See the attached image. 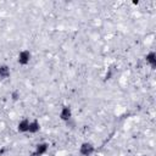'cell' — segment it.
<instances>
[{
  "label": "cell",
  "instance_id": "6da1fadb",
  "mask_svg": "<svg viewBox=\"0 0 156 156\" xmlns=\"http://www.w3.org/2000/svg\"><path fill=\"white\" fill-rule=\"evenodd\" d=\"M94 151H95L94 145H93L91 143H88V141L82 143V145H80V147H79V154H80L82 156H90V155L94 154Z\"/></svg>",
  "mask_w": 156,
  "mask_h": 156
},
{
  "label": "cell",
  "instance_id": "7a4b0ae2",
  "mask_svg": "<svg viewBox=\"0 0 156 156\" xmlns=\"http://www.w3.org/2000/svg\"><path fill=\"white\" fill-rule=\"evenodd\" d=\"M30 58H32V54H30V51H29V50H22V51H20V54H18V58H17V61H18L20 65L26 66V65L29 63Z\"/></svg>",
  "mask_w": 156,
  "mask_h": 156
},
{
  "label": "cell",
  "instance_id": "3957f363",
  "mask_svg": "<svg viewBox=\"0 0 156 156\" xmlns=\"http://www.w3.org/2000/svg\"><path fill=\"white\" fill-rule=\"evenodd\" d=\"M72 117V110L69 106H63L61 108V112H60V118L65 122H68Z\"/></svg>",
  "mask_w": 156,
  "mask_h": 156
},
{
  "label": "cell",
  "instance_id": "277c9868",
  "mask_svg": "<svg viewBox=\"0 0 156 156\" xmlns=\"http://www.w3.org/2000/svg\"><path fill=\"white\" fill-rule=\"evenodd\" d=\"M49 150V144L48 143H39L35 146V151L33 152L35 156H41L44 154H46V151Z\"/></svg>",
  "mask_w": 156,
  "mask_h": 156
},
{
  "label": "cell",
  "instance_id": "5b68a950",
  "mask_svg": "<svg viewBox=\"0 0 156 156\" xmlns=\"http://www.w3.org/2000/svg\"><path fill=\"white\" fill-rule=\"evenodd\" d=\"M29 119L28 118H23L18 122L17 124V130L20 133H28V128H29Z\"/></svg>",
  "mask_w": 156,
  "mask_h": 156
},
{
  "label": "cell",
  "instance_id": "8992f818",
  "mask_svg": "<svg viewBox=\"0 0 156 156\" xmlns=\"http://www.w3.org/2000/svg\"><path fill=\"white\" fill-rule=\"evenodd\" d=\"M145 58H146V62L150 65V67H151L152 69H155V68H156V52H155V51H150V52L145 56Z\"/></svg>",
  "mask_w": 156,
  "mask_h": 156
},
{
  "label": "cell",
  "instance_id": "52a82bcc",
  "mask_svg": "<svg viewBox=\"0 0 156 156\" xmlns=\"http://www.w3.org/2000/svg\"><path fill=\"white\" fill-rule=\"evenodd\" d=\"M10 67L7 65H0V80H5L10 77Z\"/></svg>",
  "mask_w": 156,
  "mask_h": 156
},
{
  "label": "cell",
  "instance_id": "ba28073f",
  "mask_svg": "<svg viewBox=\"0 0 156 156\" xmlns=\"http://www.w3.org/2000/svg\"><path fill=\"white\" fill-rule=\"evenodd\" d=\"M39 130H40V123H39L37 119L30 121V122H29L28 133H30V134H35V133H38Z\"/></svg>",
  "mask_w": 156,
  "mask_h": 156
},
{
  "label": "cell",
  "instance_id": "9c48e42d",
  "mask_svg": "<svg viewBox=\"0 0 156 156\" xmlns=\"http://www.w3.org/2000/svg\"><path fill=\"white\" fill-rule=\"evenodd\" d=\"M11 98H12V100H13V101L18 100V98H20V93H18L17 90H15V91L11 94Z\"/></svg>",
  "mask_w": 156,
  "mask_h": 156
},
{
  "label": "cell",
  "instance_id": "30bf717a",
  "mask_svg": "<svg viewBox=\"0 0 156 156\" xmlns=\"http://www.w3.org/2000/svg\"><path fill=\"white\" fill-rule=\"evenodd\" d=\"M30 156H35V155H34V154H32V155H30Z\"/></svg>",
  "mask_w": 156,
  "mask_h": 156
}]
</instances>
